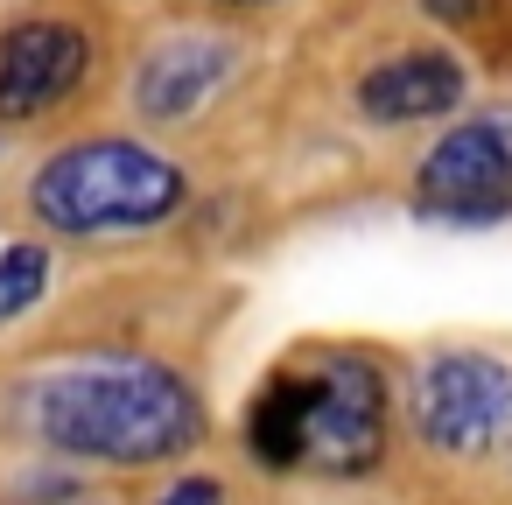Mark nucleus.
Here are the masks:
<instances>
[{"mask_svg":"<svg viewBox=\"0 0 512 505\" xmlns=\"http://www.w3.org/2000/svg\"><path fill=\"white\" fill-rule=\"evenodd\" d=\"M211 288L190 274L85 267L78 288L0 351V470L50 463L92 484H148L218 449L204 365Z\"/></svg>","mask_w":512,"mask_h":505,"instance_id":"obj_1","label":"nucleus"},{"mask_svg":"<svg viewBox=\"0 0 512 505\" xmlns=\"http://www.w3.org/2000/svg\"><path fill=\"white\" fill-rule=\"evenodd\" d=\"M225 463L253 491L400 484V372L379 337L309 330L281 344L232 407Z\"/></svg>","mask_w":512,"mask_h":505,"instance_id":"obj_2","label":"nucleus"},{"mask_svg":"<svg viewBox=\"0 0 512 505\" xmlns=\"http://www.w3.org/2000/svg\"><path fill=\"white\" fill-rule=\"evenodd\" d=\"M197 204H204L197 162L127 120L64 127L36 141L0 190L8 225L50 239L78 267H134L190 246Z\"/></svg>","mask_w":512,"mask_h":505,"instance_id":"obj_3","label":"nucleus"},{"mask_svg":"<svg viewBox=\"0 0 512 505\" xmlns=\"http://www.w3.org/2000/svg\"><path fill=\"white\" fill-rule=\"evenodd\" d=\"M400 372V484L428 498H498L512 463V344L414 337Z\"/></svg>","mask_w":512,"mask_h":505,"instance_id":"obj_4","label":"nucleus"},{"mask_svg":"<svg viewBox=\"0 0 512 505\" xmlns=\"http://www.w3.org/2000/svg\"><path fill=\"white\" fill-rule=\"evenodd\" d=\"M400 211L428 232H505L512 225V92L470 99L400 162Z\"/></svg>","mask_w":512,"mask_h":505,"instance_id":"obj_5","label":"nucleus"},{"mask_svg":"<svg viewBox=\"0 0 512 505\" xmlns=\"http://www.w3.org/2000/svg\"><path fill=\"white\" fill-rule=\"evenodd\" d=\"M106 85V36L78 8H22L0 22V134L50 141L92 113Z\"/></svg>","mask_w":512,"mask_h":505,"instance_id":"obj_6","label":"nucleus"},{"mask_svg":"<svg viewBox=\"0 0 512 505\" xmlns=\"http://www.w3.org/2000/svg\"><path fill=\"white\" fill-rule=\"evenodd\" d=\"M246 78V36L232 22H162L120 78V120L183 148L197 141Z\"/></svg>","mask_w":512,"mask_h":505,"instance_id":"obj_7","label":"nucleus"},{"mask_svg":"<svg viewBox=\"0 0 512 505\" xmlns=\"http://www.w3.org/2000/svg\"><path fill=\"white\" fill-rule=\"evenodd\" d=\"M477 92V71L456 43L442 36H414V43H386L372 50L351 85H344V120L358 134L379 141H428L442 120H456Z\"/></svg>","mask_w":512,"mask_h":505,"instance_id":"obj_8","label":"nucleus"},{"mask_svg":"<svg viewBox=\"0 0 512 505\" xmlns=\"http://www.w3.org/2000/svg\"><path fill=\"white\" fill-rule=\"evenodd\" d=\"M78 260H64L50 239H36V232H22V225H8L0 218V351H15L71 288H78Z\"/></svg>","mask_w":512,"mask_h":505,"instance_id":"obj_9","label":"nucleus"},{"mask_svg":"<svg viewBox=\"0 0 512 505\" xmlns=\"http://www.w3.org/2000/svg\"><path fill=\"white\" fill-rule=\"evenodd\" d=\"M134 505H253V484L225 463V456H190L148 484H127Z\"/></svg>","mask_w":512,"mask_h":505,"instance_id":"obj_10","label":"nucleus"},{"mask_svg":"<svg viewBox=\"0 0 512 505\" xmlns=\"http://www.w3.org/2000/svg\"><path fill=\"white\" fill-rule=\"evenodd\" d=\"M414 15L456 50H512V0H414Z\"/></svg>","mask_w":512,"mask_h":505,"instance_id":"obj_11","label":"nucleus"},{"mask_svg":"<svg viewBox=\"0 0 512 505\" xmlns=\"http://www.w3.org/2000/svg\"><path fill=\"white\" fill-rule=\"evenodd\" d=\"M253 505H512V498L505 491L498 498H428L407 484H379V491H253Z\"/></svg>","mask_w":512,"mask_h":505,"instance_id":"obj_12","label":"nucleus"},{"mask_svg":"<svg viewBox=\"0 0 512 505\" xmlns=\"http://www.w3.org/2000/svg\"><path fill=\"white\" fill-rule=\"evenodd\" d=\"M190 8H197L204 22H253V15H281V8H295V0H190Z\"/></svg>","mask_w":512,"mask_h":505,"instance_id":"obj_13","label":"nucleus"},{"mask_svg":"<svg viewBox=\"0 0 512 505\" xmlns=\"http://www.w3.org/2000/svg\"><path fill=\"white\" fill-rule=\"evenodd\" d=\"M50 505H134V491H127V484H71V491H57Z\"/></svg>","mask_w":512,"mask_h":505,"instance_id":"obj_14","label":"nucleus"},{"mask_svg":"<svg viewBox=\"0 0 512 505\" xmlns=\"http://www.w3.org/2000/svg\"><path fill=\"white\" fill-rule=\"evenodd\" d=\"M505 498H512V463H505Z\"/></svg>","mask_w":512,"mask_h":505,"instance_id":"obj_15","label":"nucleus"},{"mask_svg":"<svg viewBox=\"0 0 512 505\" xmlns=\"http://www.w3.org/2000/svg\"><path fill=\"white\" fill-rule=\"evenodd\" d=\"M0 155H8V134H0Z\"/></svg>","mask_w":512,"mask_h":505,"instance_id":"obj_16","label":"nucleus"}]
</instances>
